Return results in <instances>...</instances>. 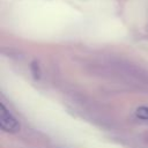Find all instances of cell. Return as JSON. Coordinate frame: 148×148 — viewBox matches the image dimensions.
<instances>
[{
    "label": "cell",
    "instance_id": "2",
    "mask_svg": "<svg viewBox=\"0 0 148 148\" xmlns=\"http://www.w3.org/2000/svg\"><path fill=\"white\" fill-rule=\"evenodd\" d=\"M136 117H139L140 119L143 120H148V108L147 106H139L135 111Z\"/></svg>",
    "mask_w": 148,
    "mask_h": 148
},
{
    "label": "cell",
    "instance_id": "3",
    "mask_svg": "<svg viewBox=\"0 0 148 148\" xmlns=\"http://www.w3.org/2000/svg\"><path fill=\"white\" fill-rule=\"evenodd\" d=\"M36 67H37V65H36V62H34V64L31 65L32 73H34V77H35V79H38V77H39V69H38V68L36 69Z\"/></svg>",
    "mask_w": 148,
    "mask_h": 148
},
{
    "label": "cell",
    "instance_id": "1",
    "mask_svg": "<svg viewBox=\"0 0 148 148\" xmlns=\"http://www.w3.org/2000/svg\"><path fill=\"white\" fill-rule=\"evenodd\" d=\"M0 127L2 131L8 133H16L20 130L18 121L5 108L3 104H0Z\"/></svg>",
    "mask_w": 148,
    "mask_h": 148
}]
</instances>
